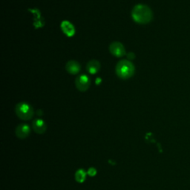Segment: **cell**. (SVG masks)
Masks as SVG:
<instances>
[{"label":"cell","mask_w":190,"mask_h":190,"mask_svg":"<svg viewBox=\"0 0 190 190\" xmlns=\"http://www.w3.org/2000/svg\"><path fill=\"white\" fill-rule=\"evenodd\" d=\"M86 68H87V71L89 73H90L91 74H95L97 73L100 69V63L99 61L93 60L89 61L88 63L87 66H86Z\"/></svg>","instance_id":"9"},{"label":"cell","mask_w":190,"mask_h":190,"mask_svg":"<svg viewBox=\"0 0 190 190\" xmlns=\"http://www.w3.org/2000/svg\"><path fill=\"white\" fill-rule=\"evenodd\" d=\"M30 127L27 124H20L16 128V135L19 138H27L30 134Z\"/></svg>","instance_id":"6"},{"label":"cell","mask_w":190,"mask_h":190,"mask_svg":"<svg viewBox=\"0 0 190 190\" xmlns=\"http://www.w3.org/2000/svg\"><path fill=\"white\" fill-rule=\"evenodd\" d=\"M61 28H62L64 33H66L67 36H73L74 33L75 32V30L73 25L70 23L68 21H63L62 24H61Z\"/></svg>","instance_id":"10"},{"label":"cell","mask_w":190,"mask_h":190,"mask_svg":"<svg viewBox=\"0 0 190 190\" xmlns=\"http://www.w3.org/2000/svg\"><path fill=\"white\" fill-rule=\"evenodd\" d=\"M109 51L112 55L117 57H121L126 54V49L122 43L119 42H114L110 45Z\"/></svg>","instance_id":"5"},{"label":"cell","mask_w":190,"mask_h":190,"mask_svg":"<svg viewBox=\"0 0 190 190\" xmlns=\"http://www.w3.org/2000/svg\"><path fill=\"white\" fill-rule=\"evenodd\" d=\"M86 173L83 169H79L77 171L76 174H75V178L76 180L79 183H82L86 180Z\"/></svg>","instance_id":"11"},{"label":"cell","mask_w":190,"mask_h":190,"mask_svg":"<svg viewBox=\"0 0 190 190\" xmlns=\"http://www.w3.org/2000/svg\"><path fill=\"white\" fill-rule=\"evenodd\" d=\"M135 68L134 65L130 61L121 60L117 63L116 66V73L120 78L123 80H127L134 75Z\"/></svg>","instance_id":"2"},{"label":"cell","mask_w":190,"mask_h":190,"mask_svg":"<svg viewBox=\"0 0 190 190\" xmlns=\"http://www.w3.org/2000/svg\"><path fill=\"white\" fill-rule=\"evenodd\" d=\"M16 113L20 119L28 120L33 117L34 112L31 105L27 103H19L16 106Z\"/></svg>","instance_id":"3"},{"label":"cell","mask_w":190,"mask_h":190,"mask_svg":"<svg viewBox=\"0 0 190 190\" xmlns=\"http://www.w3.org/2000/svg\"><path fill=\"white\" fill-rule=\"evenodd\" d=\"M33 128L35 132L38 134H43L46 130V125H45V122L41 119H36L35 120L32 124Z\"/></svg>","instance_id":"8"},{"label":"cell","mask_w":190,"mask_h":190,"mask_svg":"<svg viewBox=\"0 0 190 190\" xmlns=\"http://www.w3.org/2000/svg\"><path fill=\"white\" fill-rule=\"evenodd\" d=\"M131 17L135 22L139 24H147L152 21L153 15L150 8L145 5H137L131 11Z\"/></svg>","instance_id":"1"},{"label":"cell","mask_w":190,"mask_h":190,"mask_svg":"<svg viewBox=\"0 0 190 190\" xmlns=\"http://www.w3.org/2000/svg\"><path fill=\"white\" fill-rule=\"evenodd\" d=\"M90 79L86 74L80 75L77 77L75 84H76L77 89L80 91L84 92L86 91L90 87Z\"/></svg>","instance_id":"4"},{"label":"cell","mask_w":190,"mask_h":190,"mask_svg":"<svg viewBox=\"0 0 190 190\" xmlns=\"http://www.w3.org/2000/svg\"><path fill=\"white\" fill-rule=\"evenodd\" d=\"M80 65L77 61L70 60L66 63V71L71 74H77L80 71Z\"/></svg>","instance_id":"7"},{"label":"cell","mask_w":190,"mask_h":190,"mask_svg":"<svg viewBox=\"0 0 190 190\" xmlns=\"http://www.w3.org/2000/svg\"><path fill=\"white\" fill-rule=\"evenodd\" d=\"M88 173H89V175L90 176H94V175H96L97 171H96V169H94V168H90L89 169V172H88Z\"/></svg>","instance_id":"12"}]
</instances>
